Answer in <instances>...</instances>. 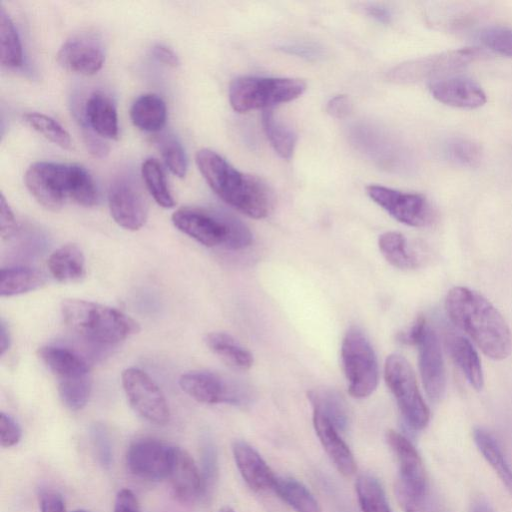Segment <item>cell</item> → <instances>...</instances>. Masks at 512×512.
Instances as JSON below:
<instances>
[{
    "label": "cell",
    "mask_w": 512,
    "mask_h": 512,
    "mask_svg": "<svg viewBox=\"0 0 512 512\" xmlns=\"http://www.w3.org/2000/svg\"><path fill=\"white\" fill-rule=\"evenodd\" d=\"M262 125L275 152L284 159H290L297 142L296 133L278 120L270 109L263 111Z\"/></svg>",
    "instance_id": "33"
},
{
    "label": "cell",
    "mask_w": 512,
    "mask_h": 512,
    "mask_svg": "<svg viewBox=\"0 0 512 512\" xmlns=\"http://www.w3.org/2000/svg\"><path fill=\"white\" fill-rule=\"evenodd\" d=\"M25 185L44 208L58 211L67 199L92 207L98 203V191L90 173L77 164L39 161L26 170Z\"/></svg>",
    "instance_id": "3"
},
{
    "label": "cell",
    "mask_w": 512,
    "mask_h": 512,
    "mask_svg": "<svg viewBox=\"0 0 512 512\" xmlns=\"http://www.w3.org/2000/svg\"><path fill=\"white\" fill-rule=\"evenodd\" d=\"M181 389L191 398L206 404L246 405L252 400L249 388L213 372L192 371L181 375Z\"/></svg>",
    "instance_id": "12"
},
{
    "label": "cell",
    "mask_w": 512,
    "mask_h": 512,
    "mask_svg": "<svg viewBox=\"0 0 512 512\" xmlns=\"http://www.w3.org/2000/svg\"><path fill=\"white\" fill-rule=\"evenodd\" d=\"M219 512H234V511L229 507H224Z\"/></svg>",
    "instance_id": "55"
},
{
    "label": "cell",
    "mask_w": 512,
    "mask_h": 512,
    "mask_svg": "<svg viewBox=\"0 0 512 512\" xmlns=\"http://www.w3.org/2000/svg\"><path fill=\"white\" fill-rule=\"evenodd\" d=\"M307 395L313 411L325 416L338 430L346 429L349 420L348 407L337 391L320 388L310 390Z\"/></svg>",
    "instance_id": "29"
},
{
    "label": "cell",
    "mask_w": 512,
    "mask_h": 512,
    "mask_svg": "<svg viewBox=\"0 0 512 512\" xmlns=\"http://www.w3.org/2000/svg\"><path fill=\"white\" fill-rule=\"evenodd\" d=\"M41 512H66L61 494L54 489H43L39 493Z\"/></svg>",
    "instance_id": "47"
},
{
    "label": "cell",
    "mask_w": 512,
    "mask_h": 512,
    "mask_svg": "<svg viewBox=\"0 0 512 512\" xmlns=\"http://www.w3.org/2000/svg\"><path fill=\"white\" fill-rule=\"evenodd\" d=\"M0 58L3 66L17 68L23 63L21 41L15 25L3 7L0 10Z\"/></svg>",
    "instance_id": "34"
},
{
    "label": "cell",
    "mask_w": 512,
    "mask_h": 512,
    "mask_svg": "<svg viewBox=\"0 0 512 512\" xmlns=\"http://www.w3.org/2000/svg\"><path fill=\"white\" fill-rule=\"evenodd\" d=\"M429 89L433 97L449 106L475 109L486 103V94L473 80L466 77H447L432 81Z\"/></svg>",
    "instance_id": "19"
},
{
    "label": "cell",
    "mask_w": 512,
    "mask_h": 512,
    "mask_svg": "<svg viewBox=\"0 0 512 512\" xmlns=\"http://www.w3.org/2000/svg\"><path fill=\"white\" fill-rule=\"evenodd\" d=\"M51 275L59 282L80 280L85 275V257L76 244H65L56 249L47 262Z\"/></svg>",
    "instance_id": "25"
},
{
    "label": "cell",
    "mask_w": 512,
    "mask_h": 512,
    "mask_svg": "<svg viewBox=\"0 0 512 512\" xmlns=\"http://www.w3.org/2000/svg\"><path fill=\"white\" fill-rule=\"evenodd\" d=\"M84 112L85 120L92 132L108 139L117 138V111L108 96L101 92L92 93L86 100Z\"/></svg>",
    "instance_id": "24"
},
{
    "label": "cell",
    "mask_w": 512,
    "mask_h": 512,
    "mask_svg": "<svg viewBox=\"0 0 512 512\" xmlns=\"http://www.w3.org/2000/svg\"><path fill=\"white\" fill-rule=\"evenodd\" d=\"M341 360L350 395L366 398L376 389L379 368L374 349L365 333L350 327L342 340Z\"/></svg>",
    "instance_id": "8"
},
{
    "label": "cell",
    "mask_w": 512,
    "mask_h": 512,
    "mask_svg": "<svg viewBox=\"0 0 512 512\" xmlns=\"http://www.w3.org/2000/svg\"><path fill=\"white\" fill-rule=\"evenodd\" d=\"M85 143L94 156L103 157L108 153L107 145L100 139L92 135L91 132L85 134Z\"/></svg>",
    "instance_id": "51"
},
{
    "label": "cell",
    "mask_w": 512,
    "mask_h": 512,
    "mask_svg": "<svg viewBox=\"0 0 512 512\" xmlns=\"http://www.w3.org/2000/svg\"><path fill=\"white\" fill-rule=\"evenodd\" d=\"M417 346L424 389L430 400L437 402L445 393L446 373L436 332L428 326Z\"/></svg>",
    "instance_id": "17"
},
{
    "label": "cell",
    "mask_w": 512,
    "mask_h": 512,
    "mask_svg": "<svg viewBox=\"0 0 512 512\" xmlns=\"http://www.w3.org/2000/svg\"><path fill=\"white\" fill-rule=\"evenodd\" d=\"M38 356L56 376L58 382L90 375L87 362L75 351L68 348L55 345L43 346L38 349Z\"/></svg>",
    "instance_id": "22"
},
{
    "label": "cell",
    "mask_w": 512,
    "mask_h": 512,
    "mask_svg": "<svg viewBox=\"0 0 512 512\" xmlns=\"http://www.w3.org/2000/svg\"><path fill=\"white\" fill-rule=\"evenodd\" d=\"M280 49L310 61L322 60L326 55L323 46L311 41H289L280 45Z\"/></svg>",
    "instance_id": "42"
},
{
    "label": "cell",
    "mask_w": 512,
    "mask_h": 512,
    "mask_svg": "<svg viewBox=\"0 0 512 512\" xmlns=\"http://www.w3.org/2000/svg\"><path fill=\"white\" fill-rule=\"evenodd\" d=\"M450 320L468 334L482 352L503 360L511 350L510 329L501 313L484 296L464 286L451 288L445 299Z\"/></svg>",
    "instance_id": "1"
},
{
    "label": "cell",
    "mask_w": 512,
    "mask_h": 512,
    "mask_svg": "<svg viewBox=\"0 0 512 512\" xmlns=\"http://www.w3.org/2000/svg\"><path fill=\"white\" fill-rule=\"evenodd\" d=\"M384 378L409 426L415 430L425 428L430 413L409 362L399 354L389 355L384 365Z\"/></svg>",
    "instance_id": "9"
},
{
    "label": "cell",
    "mask_w": 512,
    "mask_h": 512,
    "mask_svg": "<svg viewBox=\"0 0 512 512\" xmlns=\"http://www.w3.org/2000/svg\"><path fill=\"white\" fill-rule=\"evenodd\" d=\"M10 333L8 327L1 321L0 324V353L3 355L10 347Z\"/></svg>",
    "instance_id": "53"
},
{
    "label": "cell",
    "mask_w": 512,
    "mask_h": 512,
    "mask_svg": "<svg viewBox=\"0 0 512 512\" xmlns=\"http://www.w3.org/2000/svg\"><path fill=\"white\" fill-rule=\"evenodd\" d=\"M369 197L397 221L412 227L427 226L434 211L421 194L406 193L381 185L366 187Z\"/></svg>",
    "instance_id": "13"
},
{
    "label": "cell",
    "mask_w": 512,
    "mask_h": 512,
    "mask_svg": "<svg viewBox=\"0 0 512 512\" xmlns=\"http://www.w3.org/2000/svg\"><path fill=\"white\" fill-rule=\"evenodd\" d=\"M196 164L209 187L225 203L255 219L269 214L274 197L262 179L238 171L210 149L197 152Z\"/></svg>",
    "instance_id": "2"
},
{
    "label": "cell",
    "mask_w": 512,
    "mask_h": 512,
    "mask_svg": "<svg viewBox=\"0 0 512 512\" xmlns=\"http://www.w3.org/2000/svg\"><path fill=\"white\" fill-rule=\"evenodd\" d=\"M427 327L428 324L425 317L420 315L407 330L397 334V340L405 345H418Z\"/></svg>",
    "instance_id": "45"
},
{
    "label": "cell",
    "mask_w": 512,
    "mask_h": 512,
    "mask_svg": "<svg viewBox=\"0 0 512 512\" xmlns=\"http://www.w3.org/2000/svg\"><path fill=\"white\" fill-rule=\"evenodd\" d=\"M173 447L151 437L134 440L126 453V464L135 477L157 482L168 479Z\"/></svg>",
    "instance_id": "14"
},
{
    "label": "cell",
    "mask_w": 512,
    "mask_h": 512,
    "mask_svg": "<svg viewBox=\"0 0 512 512\" xmlns=\"http://www.w3.org/2000/svg\"><path fill=\"white\" fill-rule=\"evenodd\" d=\"M73 512H89V511L84 510V509H78V510H75V511H73Z\"/></svg>",
    "instance_id": "56"
},
{
    "label": "cell",
    "mask_w": 512,
    "mask_h": 512,
    "mask_svg": "<svg viewBox=\"0 0 512 512\" xmlns=\"http://www.w3.org/2000/svg\"><path fill=\"white\" fill-rule=\"evenodd\" d=\"M62 318L80 337L99 344H117L140 330L138 323L121 311L82 299H65Z\"/></svg>",
    "instance_id": "4"
},
{
    "label": "cell",
    "mask_w": 512,
    "mask_h": 512,
    "mask_svg": "<svg viewBox=\"0 0 512 512\" xmlns=\"http://www.w3.org/2000/svg\"><path fill=\"white\" fill-rule=\"evenodd\" d=\"M365 11L370 17L378 22L387 24L391 21V13L386 7L370 4L365 6Z\"/></svg>",
    "instance_id": "52"
},
{
    "label": "cell",
    "mask_w": 512,
    "mask_h": 512,
    "mask_svg": "<svg viewBox=\"0 0 512 512\" xmlns=\"http://www.w3.org/2000/svg\"><path fill=\"white\" fill-rule=\"evenodd\" d=\"M305 89V82L296 78L243 76L231 82L229 101L240 113L267 110L298 98Z\"/></svg>",
    "instance_id": "6"
},
{
    "label": "cell",
    "mask_w": 512,
    "mask_h": 512,
    "mask_svg": "<svg viewBox=\"0 0 512 512\" xmlns=\"http://www.w3.org/2000/svg\"><path fill=\"white\" fill-rule=\"evenodd\" d=\"M25 122L50 142L63 149L71 146V138L66 129L55 119L42 113L31 112L23 115Z\"/></svg>",
    "instance_id": "37"
},
{
    "label": "cell",
    "mask_w": 512,
    "mask_h": 512,
    "mask_svg": "<svg viewBox=\"0 0 512 512\" xmlns=\"http://www.w3.org/2000/svg\"><path fill=\"white\" fill-rule=\"evenodd\" d=\"M105 60L100 40L91 33H79L67 39L57 53L59 65L71 72L93 75Z\"/></svg>",
    "instance_id": "16"
},
{
    "label": "cell",
    "mask_w": 512,
    "mask_h": 512,
    "mask_svg": "<svg viewBox=\"0 0 512 512\" xmlns=\"http://www.w3.org/2000/svg\"><path fill=\"white\" fill-rule=\"evenodd\" d=\"M481 42L494 52L512 57V30L492 27L481 31Z\"/></svg>",
    "instance_id": "41"
},
{
    "label": "cell",
    "mask_w": 512,
    "mask_h": 512,
    "mask_svg": "<svg viewBox=\"0 0 512 512\" xmlns=\"http://www.w3.org/2000/svg\"><path fill=\"white\" fill-rule=\"evenodd\" d=\"M162 158L169 170L179 178L187 172V159L180 142L172 135L160 136L156 141Z\"/></svg>",
    "instance_id": "39"
},
{
    "label": "cell",
    "mask_w": 512,
    "mask_h": 512,
    "mask_svg": "<svg viewBox=\"0 0 512 512\" xmlns=\"http://www.w3.org/2000/svg\"><path fill=\"white\" fill-rule=\"evenodd\" d=\"M46 283L45 275L30 267L2 268L0 295L11 297L39 289Z\"/></svg>",
    "instance_id": "28"
},
{
    "label": "cell",
    "mask_w": 512,
    "mask_h": 512,
    "mask_svg": "<svg viewBox=\"0 0 512 512\" xmlns=\"http://www.w3.org/2000/svg\"><path fill=\"white\" fill-rule=\"evenodd\" d=\"M114 512H140L137 498L131 490L122 489L117 493Z\"/></svg>",
    "instance_id": "49"
},
{
    "label": "cell",
    "mask_w": 512,
    "mask_h": 512,
    "mask_svg": "<svg viewBox=\"0 0 512 512\" xmlns=\"http://www.w3.org/2000/svg\"><path fill=\"white\" fill-rule=\"evenodd\" d=\"M232 451L241 476L252 489H272L276 476L253 447L238 440L233 443Z\"/></svg>",
    "instance_id": "21"
},
{
    "label": "cell",
    "mask_w": 512,
    "mask_h": 512,
    "mask_svg": "<svg viewBox=\"0 0 512 512\" xmlns=\"http://www.w3.org/2000/svg\"><path fill=\"white\" fill-rule=\"evenodd\" d=\"M386 440L399 465L395 492L400 506L405 512H427L428 480L417 450L407 438L394 430L386 433Z\"/></svg>",
    "instance_id": "7"
},
{
    "label": "cell",
    "mask_w": 512,
    "mask_h": 512,
    "mask_svg": "<svg viewBox=\"0 0 512 512\" xmlns=\"http://www.w3.org/2000/svg\"><path fill=\"white\" fill-rule=\"evenodd\" d=\"M152 54L154 58L167 66L177 67L179 65V58L177 54L166 45H154L152 48Z\"/></svg>",
    "instance_id": "50"
},
{
    "label": "cell",
    "mask_w": 512,
    "mask_h": 512,
    "mask_svg": "<svg viewBox=\"0 0 512 512\" xmlns=\"http://www.w3.org/2000/svg\"><path fill=\"white\" fill-rule=\"evenodd\" d=\"M326 111L334 118H344L352 111V102L346 95L334 96L328 101Z\"/></svg>",
    "instance_id": "48"
},
{
    "label": "cell",
    "mask_w": 512,
    "mask_h": 512,
    "mask_svg": "<svg viewBox=\"0 0 512 512\" xmlns=\"http://www.w3.org/2000/svg\"><path fill=\"white\" fill-rule=\"evenodd\" d=\"M130 118L134 126L146 132L160 131L167 119L166 104L156 94H144L131 106Z\"/></svg>",
    "instance_id": "26"
},
{
    "label": "cell",
    "mask_w": 512,
    "mask_h": 512,
    "mask_svg": "<svg viewBox=\"0 0 512 512\" xmlns=\"http://www.w3.org/2000/svg\"><path fill=\"white\" fill-rule=\"evenodd\" d=\"M171 219L178 230L206 247L222 245L229 250H240L253 241L250 229L224 211L182 207Z\"/></svg>",
    "instance_id": "5"
},
{
    "label": "cell",
    "mask_w": 512,
    "mask_h": 512,
    "mask_svg": "<svg viewBox=\"0 0 512 512\" xmlns=\"http://www.w3.org/2000/svg\"><path fill=\"white\" fill-rule=\"evenodd\" d=\"M108 204L112 218L124 229L139 230L147 220L146 199L131 178L120 177L113 181L108 191Z\"/></svg>",
    "instance_id": "15"
},
{
    "label": "cell",
    "mask_w": 512,
    "mask_h": 512,
    "mask_svg": "<svg viewBox=\"0 0 512 512\" xmlns=\"http://www.w3.org/2000/svg\"><path fill=\"white\" fill-rule=\"evenodd\" d=\"M92 443L99 463L109 468L112 462V447L107 433L101 428L92 431Z\"/></svg>",
    "instance_id": "44"
},
{
    "label": "cell",
    "mask_w": 512,
    "mask_h": 512,
    "mask_svg": "<svg viewBox=\"0 0 512 512\" xmlns=\"http://www.w3.org/2000/svg\"><path fill=\"white\" fill-rule=\"evenodd\" d=\"M168 479L175 498L181 503H194L206 489L204 477L194 459L179 447H173Z\"/></svg>",
    "instance_id": "18"
},
{
    "label": "cell",
    "mask_w": 512,
    "mask_h": 512,
    "mask_svg": "<svg viewBox=\"0 0 512 512\" xmlns=\"http://www.w3.org/2000/svg\"><path fill=\"white\" fill-rule=\"evenodd\" d=\"M17 229L14 213L3 194L0 198V235L3 239L10 238Z\"/></svg>",
    "instance_id": "46"
},
{
    "label": "cell",
    "mask_w": 512,
    "mask_h": 512,
    "mask_svg": "<svg viewBox=\"0 0 512 512\" xmlns=\"http://www.w3.org/2000/svg\"><path fill=\"white\" fill-rule=\"evenodd\" d=\"M122 386L132 409L145 420L164 425L169 421L167 400L151 377L135 367L122 372Z\"/></svg>",
    "instance_id": "11"
},
{
    "label": "cell",
    "mask_w": 512,
    "mask_h": 512,
    "mask_svg": "<svg viewBox=\"0 0 512 512\" xmlns=\"http://www.w3.org/2000/svg\"><path fill=\"white\" fill-rule=\"evenodd\" d=\"M141 175L147 190L155 202L163 208L175 206V200L170 193L164 171L154 158H147L141 166Z\"/></svg>",
    "instance_id": "35"
},
{
    "label": "cell",
    "mask_w": 512,
    "mask_h": 512,
    "mask_svg": "<svg viewBox=\"0 0 512 512\" xmlns=\"http://www.w3.org/2000/svg\"><path fill=\"white\" fill-rule=\"evenodd\" d=\"M473 438L483 457L512 495V468L503 454L498 441L489 431L482 427H476L473 430Z\"/></svg>",
    "instance_id": "30"
},
{
    "label": "cell",
    "mask_w": 512,
    "mask_h": 512,
    "mask_svg": "<svg viewBox=\"0 0 512 512\" xmlns=\"http://www.w3.org/2000/svg\"><path fill=\"white\" fill-rule=\"evenodd\" d=\"M378 246L387 262L396 268L410 270L419 265L417 256L409 249L406 238L399 232L381 234Z\"/></svg>",
    "instance_id": "32"
},
{
    "label": "cell",
    "mask_w": 512,
    "mask_h": 512,
    "mask_svg": "<svg viewBox=\"0 0 512 512\" xmlns=\"http://www.w3.org/2000/svg\"><path fill=\"white\" fill-rule=\"evenodd\" d=\"M272 489L296 512H321L313 494L296 479L276 476Z\"/></svg>",
    "instance_id": "31"
},
{
    "label": "cell",
    "mask_w": 512,
    "mask_h": 512,
    "mask_svg": "<svg viewBox=\"0 0 512 512\" xmlns=\"http://www.w3.org/2000/svg\"><path fill=\"white\" fill-rule=\"evenodd\" d=\"M22 430L18 422L9 414L0 413V442L4 448L17 445L21 439Z\"/></svg>",
    "instance_id": "43"
},
{
    "label": "cell",
    "mask_w": 512,
    "mask_h": 512,
    "mask_svg": "<svg viewBox=\"0 0 512 512\" xmlns=\"http://www.w3.org/2000/svg\"><path fill=\"white\" fill-rule=\"evenodd\" d=\"M92 389L91 375L58 382V392L63 404L70 410L82 409L88 402Z\"/></svg>",
    "instance_id": "38"
},
{
    "label": "cell",
    "mask_w": 512,
    "mask_h": 512,
    "mask_svg": "<svg viewBox=\"0 0 512 512\" xmlns=\"http://www.w3.org/2000/svg\"><path fill=\"white\" fill-rule=\"evenodd\" d=\"M447 158L457 164L467 167L478 165L482 159L480 146L468 139L453 138L444 147Z\"/></svg>",
    "instance_id": "40"
},
{
    "label": "cell",
    "mask_w": 512,
    "mask_h": 512,
    "mask_svg": "<svg viewBox=\"0 0 512 512\" xmlns=\"http://www.w3.org/2000/svg\"><path fill=\"white\" fill-rule=\"evenodd\" d=\"M444 341L450 357L470 385L478 391L481 390L484 385L483 370L478 353L471 342L466 337L452 332L446 333Z\"/></svg>",
    "instance_id": "23"
},
{
    "label": "cell",
    "mask_w": 512,
    "mask_h": 512,
    "mask_svg": "<svg viewBox=\"0 0 512 512\" xmlns=\"http://www.w3.org/2000/svg\"><path fill=\"white\" fill-rule=\"evenodd\" d=\"M356 492L362 512H392L382 486L374 477L361 475Z\"/></svg>",
    "instance_id": "36"
},
{
    "label": "cell",
    "mask_w": 512,
    "mask_h": 512,
    "mask_svg": "<svg viewBox=\"0 0 512 512\" xmlns=\"http://www.w3.org/2000/svg\"><path fill=\"white\" fill-rule=\"evenodd\" d=\"M471 512H493V509L486 500L479 499L474 503Z\"/></svg>",
    "instance_id": "54"
},
{
    "label": "cell",
    "mask_w": 512,
    "mask_h": 512,
    "mask_svg": "<svg viewBox=\"0 0 512 512\" xmlns=\"http://www.w3.org/2000/svg\"><path fill=\"white\" fill-rule=\"evenodd\" d=\"M204 341L214 354L232 368L247 370L253 364L250 351L225 332H211Z\"/></svg>",
    "instance_id": "27"
},
{
    "label": "cell",
    "mask_w": 512,
    "mask_h": 512,
    "mask_svg": "<svg viewBox=\"0 0 512 512\" xmlns=\"http://www.w3.org/2000/svg\"><path fill=\"white\" fill-rule=\"evenodd\" d=\"M313 425L325 452L337 470L345 476L352 475L356 469L355 460L339 435V430L317 411H313Z\"/></svg>",
    "instance_id": "20"
},
{
    "label": "cell",
    "mask_w": 512,
    "mask_h": 512,
    "mask_svg": "<svg viewBox=\"0 0 512 512\" xmlns=\"http://www.w3.org/2000/svg\"><path fill=\"white\" fill-rule=\"evenodd\" d=\"M482 56L477 48L453 49L410 60L394 67L388 78L397 83H414L457 71Z\"/></svg>",
    "instance_id": "10"
}]
</instances>
